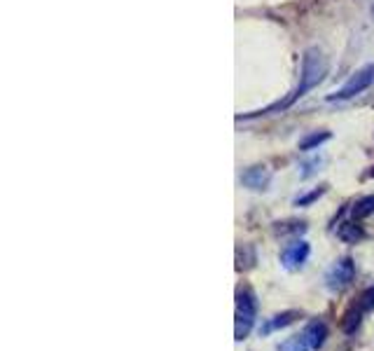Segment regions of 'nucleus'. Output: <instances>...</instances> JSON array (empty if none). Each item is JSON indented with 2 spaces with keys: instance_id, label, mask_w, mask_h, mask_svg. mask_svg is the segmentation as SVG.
Returning <instances> with one entry per match:
<instances>
[{
  "instance_id": "obj_2",
  "label": "nucleus",
  "mask_w": 374,
  "mask_h": 351,
  "mask_svg": "<svg viewBox=\"0 0 374 351\" xmlns=\"http://www.w3.org/2000/svg\"><path fill=\"white\" fill-rule=\"evenodd\" d=\"M234 339L236 342H243L251 330L255 328V321H258V295L251 286H239L236 288V295H234Z\"/></svg>"
},
{
  "instance_id": "obj_1",
  "label": "nucleus",
  "mask_w": 374,
  "mask_h": 351,
  "mask_svg": "<svg viewBox=\"0 0 374 351\" xmlns=\"http://www.w3.org/2000/svg\"><path fill=\"white\" fill-rule=\"evenodd\" d=\"M325 73H327V61H325V56H323L321 49H316V47L307 49L304 56H302V75H299V84H297V89L290 94V99H286L283 104L269 106V108H264V110L253 112V115H267V112L288 108L292 101L302 99V96L309 94L314 87H319V84L323 82V77H325Z\"/></svg>"
},
{
  "instance_id": "obj_10",
  "label": "nucleus",
  "mask_w": 374,
  "mask_h": 351,
  "mask_svg": "<svg viewBox=\"0 0 374 351\" xmlns=\"http://www.w3.org/2000/svg\"><path fill=\"white\" fill-rule=\"evenodd\" d=\"M337 237L342 239L344 243H358L365 239V230L360 228L356 220H351V223H342L337 228Z\"/></svg>"
},
{
  "instance_id": "obj_17",
  "label": "nucleus",
  "mask_w": 374,
  "mask_h": 351,
  "mask_svg": "<svg viewBox=\"0 0 374 351\" xmlns=\"http://www.w3.org/2000/svg\"><path fill=\"white\" fill-rule=\"evenodd\" d=\"M356 302H358V307L365 311H374V286L372 288H367V291H362L360 293V298L356 300Z\"/></svg>"
},
{
  "instance_id": "obj_7",
  "label": "nucleus",
  "mask_w": 374,
  "mask_h": 351,
  "mask_svg": "<svg viewBox=\"0 0 374 351\" xmlns=\"http://www.w3.org/2000/svg\"><path fill=\"white\" fill-rule=\"evenodd\" d=\"M302 335H304V339H307V344L314 351H319V349H323L325 347V342H327V326L323 324V321H309L307 326H304V330H302Z\"/></svg>"
},
{
  "instance_id": "obj_11",
  "label": "nucleus",
  "mask_w": 374,
  "mask_h": 351,
  "mask_svg": "<svg viewBox=\"0 0 374 351\" xmlns=\"http://www.w3.org/2000/svg\"><path fill=\"white\" fill-rule=\"evenodd\" d=\"M255 263H258V256H255V248L251 243H243V246L236 248V271L253 269Z\"/></svg>"
},
{
  "instance_id": "obj_3",
  "label": "nucleus",
  "mask_w": 374,
  "mask_h": 351,
  "mask_svg": "<svg viewBox=\"0 0 374 351\" xmlns=\"http://www.w3.org/2000/svg\"><path fill=\"white\" fill-rule=\"evenodd\" d=\"M353 279H356V263H353V258L344 256V258H339L330 269H327L325 288L330 293H334V295H339V293H344L347 288H351Z\"/></svg>"
},
{
  "instance_id": "obj_12",
  "label": "nucleus",
  "mask_w": 374,
  "mask_h": 351,
  "mask_svg": "<svg viewBox=\"0 0 374 351\" xmlns=\"http://www.w3.org/2000/svg\"><path fill=\"white\" fill-rule=\"evenodd\" d=\"M351 216H353V220H365L374 216V195H367L356 202L353 208H351Z\"/></svg>"
},
{
  "instance_id": "obj_6",
  "label": "nucleus",
  "mask_w": 374,
  "mask_h": 351,
  "mask_svg": "<svg viewBox=\"0 0 374 351\" xmlns=\"http://www.w3.org/2000/svg\"><path fill=\"white\" fill-rule=\"evenodd\" d=\"M271 183V171L262 164H255V167H248L246 171L241 173V185L253 192H262L267 190Z\"/></svg>"
},
{
  "instance_id": "obj_18",
  "label": "nucleus",
  "mask_w": 374,
  "mask_h": 351,
  "mask_svg": "<svg viewBox=\"0 0 374 351\" xmlns=\"http://www.w3.org/2000/svg\"><path fill=\"white\" fill-rule=\"evenodd\" d=\"M319 164H321V160H314V162H307V164H304L302 178H309V176H314L316 171H319V169H316V167H319Z\"/></svg>"
},
{
  "instance_id": "obj_9",
  "label": "nucleus",
  "mask_w": 374,
  "mask_h": 351,
  "mask_svg": "<svg viewBox=\"0 0 374 351\" xmlns=\"http://www.w3.org/2000/svg\"><path fill=\"white\" fill-rule=\"evenodd\" d=\"M362 316H365V311L358 307V302H353L342 316V330L347 332V335H356V330H358L362 324Z\"/></svg>"
},
{
  "instance_id": "obj_13",
  "label": "nucleus",
  "mask_w": 374,
  "mask_h": 351,
  "mask_svg": "<svg viewBox=\"0 0 374 351\" xmlns=\"http://www.w3.org/2000/svg\"><path fill=\"white\" fill-rule=\"evenodd\" d=\"M330 138H332L330 132H314V134L304 136V138L299 141V150H304V152L316 150V148H321V145L325 143V141H330Z\"/></svg>"
},
{
  "instance_id": "obj_8",
  "label": "nucleus",
  "mask_w": 374,
  "mask_h": 351,
  "mask_svg": "<svg viewBox=\"0 0 374 351\" xmlns=\"http://www.w3.org/2000/svg\"><path fill=\"white\" fill-rule=\"evenodd\" d=\"M302 319V311H281V314H276L274 319H269L264 326H260V335H269V332H276V330H283V328L297 324V321Z\"/></svg>"
},
{
  "instance_id": "obj_5",
  "label": "nucleus",
  "mask_w": 374,
  "mask_h": 351,
  "mask_svg": "<svg viewBox=\"0 0 374 351\" xmlns=\"http://www.w3.org/2000/svg\"><path fill=\"white\" fill-rule=\"evenodd\" d=\"M311 256V246H309V241H304V239H292L290 243H286L283 246V251H281V265H283V269H288V271H299L304 267V263L309 260Z\"/></svg>"
},
{
  "instance_id": "obj_15",
  "label": "nucleus",
  "mask_w": 374,
  "mask_h": 351,
  "mask_svg": "<svg viewBox=\"0 0 374 351\" xmlns=\"http://www.w3.org/2000/svg\"><path fill=\"white\" fill-rule=\"evenodd\" d=\"M276 351H311V347L307 344L304 335H292V337L283 339Z\"/></svg>"
},
{
  "instance_id": "obj_16",
  "label": "nucleus",
  "mask_w": 374,
  "mask_h": 351,
  "mask_svg": "<svg viewBox=\"0 0 374 351\" xmlns=\"http://www.w3.org/2000/svg\"><path fill=\"white\" fill-rule=\"evenodd\" d=\"M327 192V185H321V188H314L311 192H307V195H299L295 197V206H311L314 202H319L323 195Z\"/></svg>"
},
{
  "instance_id": "obj_14",
  "label": "nucleus",
  "mask_w": 374,
  "mask_h": 351,
  "mask_svg": "<svg viewBox=\"0 0 374 351\" xmlns=\"http://www.w3.org/2000/svg\"><path fill=\"white\" fill-rule=\"evenodd\" d=\"M307 230V223L302 220H288V223H276L274 225V232L281 237H288V234H302Z\"/></svg>"
},
{
  "instance_id": "obj_4",
  "label": "nucleus",
  "mask_w": 374,
  "mask_h": 351,
  "mask_svg": "<svg viewBox=\"0 0 374 351\" xmlns=\"http://www.w3.org/2000/svg\"><path fill=\"white\" fill-rule=\"evenodd\" d=\"M374 82V64H367L358 68L353 75L349 77L347 84L342 89H337L334 94L327 96V101H347V99H353L356 94H362L367 87H372Z\"/></svg>"
}]
</instances>
